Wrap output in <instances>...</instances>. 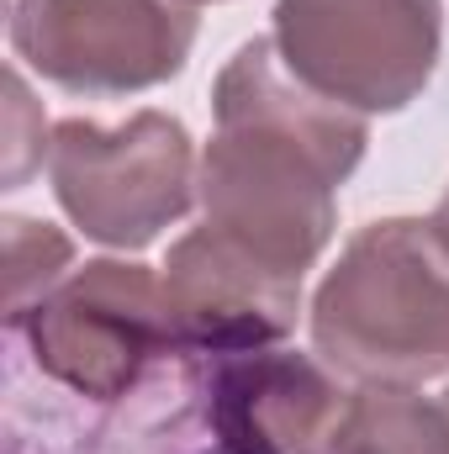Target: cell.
<instances>
[{"label": "cell", "instance_id": "6", "mask_svg": "<svg viewBox=\"0 0 449 454\" xmlns=\"http://www.w3.org/2000/svg\"><path fill=\"white\" fill-rule=\"evenodd\" d=\"M201 0H16L11 48L75 96H132L175 80Z\"/></svg>", "mask_w": 449, "mask_h": 454}, {"label": "cell", "instance_id": "5", "mask_svg": "<svg viewBox=\"0 0 449 454\" xmlns=\"http://www.w3.org/2000/svg\"><path fill=\"white\" fill-rule=\"evenodd\" d=\"M286 69L359 116L402 112L439 69V0H275Z\"/></svg>", "mask_w": 449, "mask_h": 454}, {"label": "cell", "instance_id": "2", "mask_svg": "<svg viewBox=\"0 0 449 454\" xmlns=\"http://www.w3.org/2000/svg\"><path fill=\"white\" fill-rule=\"evenodd\" d=\"M312 343L359 386H423L449 375L445 217L359 227L312 296Z\"/></svg>", "mask_w": 449, "mask_h": 454}, {"label": "cell", "instance_id": "12", "mask_svg": "<svg viewBox=\"0 0 449 454\" xmlns=\"http://www.w3.org/2000/svg\"><path fill=\"white\" fill-rule=\"evenodd\" d=\"M445 412H449V391H445Z\"/></svg>", "mask_w": 449, "mask_h": 454}, {"label": "cell", "instance_id": "10", "mask_svg": "<svg viewBox=\"0 0 449 454\" xmlns=\"http://www.w3.org/2000/svg\"><path fill=\"white\" fill-rule=\"evenodd\" d=\"M69 238L32 217H5V280H11V312L32 307L43 291L59 286V270L69 264Z\"/></svg>", "mask_w": 449, "mask_h": 454}, {"label": "cell", "instance_id": "3", "mask_svg": "<svg viewBox=\"0 0 449 454\" xmlns=\"http://www.w3.org/2000/svg\"><path fill=\"white\" fill-rule=\"evenodd\" d=\"M37 370L91 402H127L148 386L154 364L185 359L164 307V275L127 259H96L11 312Z\"/></svg>", "mask_w": 449, "mask_h": 454}, {"label": "cell", "instance_id": "7", "mask_svg": "<svg viewBox=\"0 0 449 454\" xmlns=\"http://www.w3.org/2000/svg\"><path fill=\"white\" fill-rule=\"evenodd\" d=\"M207 434L223 454H334L354 391L323 354L243 348L212 354Z\"/></svg>", "mask_w": 449, "mask_h": 454}, {"label": "cell", "instance_id": "4", "mask_svg": "<svg viewBox=\"0 0 449 454\" xmlns=\"http://www.w3.org/2000/svg\"><path fill=\"white\" fill-rule=\"evenodd\" d=\"M196 148L185 121L138 112L116 127L69 116L48 137V180L85 238L106 248H148L196 201Z\"/></svg>", "mask_w": 449, "mask_h": 454}, {"label": "cell", "instance_id": "11", "mask_svg": "<svg viewBox=\"0 0 449 454\" xmlns=\"http://www.w3.org/2000/svg\"><path fill=\"white\" fill-rule=\"evenodd\" d=\"M439 217H445V223H449V191H445V201H439Z\"/></svg>", "mask_w": 449, "mask_h": 454}, {"label": "cell", "instance_id": "1", "mask_svg": "<svg viewBox=\"0 0 449 454\" xmlns=\"http://www.w3.org/2000/svg\"><path fill=\"white\" fill-rule=\"evenodd\" d=\"M217 132L201 153V227L302 286L338 227V185L359 169L365 116L302 85L275 37L243 43L212 85Z\"/></svg>", "mask_w": 449, "mask_h": 454}, {"label": "cell", "instance_id": "9", "mask_svg": "<svg viewBox=\"0 0 449 454\" xmlns=\"http://www.w3.org/2000/svg\"><path fill=\"white\" fill-rule=\"evenodd\" d=\"M334 454H449V412L413 386H359Z\"/></svg>", "mask_w": 449, "mask_h": 454}, {"label": "cell", "instance_id": "8", "mask_svg": "<svg viewBox=\"0 0 449 454\" xmlns=\"http://www.w3.org/2000/svg\"><path fill=\"white\" fill-rule=\"evenodd\" d=\"M164 307L185 354H243L296 328L302 286L259 270L207 227H191L164 259Z\"/></svg>", "mask_w": 449, "mask_h": 454}]
</instances>
